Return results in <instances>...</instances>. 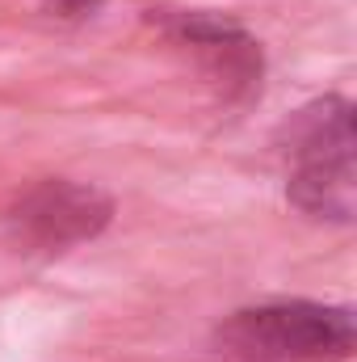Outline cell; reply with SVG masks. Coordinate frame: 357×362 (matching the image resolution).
<instances>
[{"mask_svg":"<svg viewBox=\"0 0 357 362\" xmlns=\"http://www.w3.org/2000/svg\"><path fill=\"white\" fill-rule=\"evenodd\" d=\"M357 329L349 308L328 303H261L219 325L223 354L240 362H345Z\"/></svg>","mask_w":357,"mask_h":362,"instance_id":"obj_2","label":"cell"},{"mask_svg":"<svg viewBox=\"0 0 357 362\" xmlns=\"http://www.w3.org/2000/svg\"><path fill=\"white\" fill-rule=\"evenodd\" d=\"M164 30L177 42L198 51L206 76L227 93L231 101H248V97L261 93V72H265L261 47L227 13H206V8H198V13H169Z\"/></svg>","mask_w":357,"mask_h":362,"instance_id":"obj_4","label":"cell"},{"mask_svg":"<svg viewBox=\"0 0 357 362\" xmlns=\"http://www.w3.org/2000/svg\"><path fill=\"white\" fill-rule=\"evenodd\" d=\"M290 160L286 181L290 202L311 219L349 223L357 211L353 181V105L341 97H324L290 122Z\"/></svg>","mask_w":357,"mask_h":362,"instance_id":"obj_1","label":"cell"},{"mask_svg":"<svg viewBox=\"0 0 357 362\" xmlns=\"http://www.w3.org/2000/svg\"><path fill=\"white\" fill-rule=\"evenodd\" d=\"M105 0H47V13L51 17H63V21H80V17H92Z\"/></svg>","mask_w":357,"mask_h":362,"instance_id":"obj_5","label":"cell"},{"mask_svg":"<svg viewBox=\"0 0 357 362\" xmlns=\"http://www.w3.org/2000/svg\"><path fill=\"white\" fill-rule=\"evenodd\" d=\"M109 219H114L109 194L63 177L38 181L34 189H25L8 215L17 240L42 253H63L72 245H85L109 228Z\"/></svg>","mask_w":357,"mask_h":362,"instance_id":"obj_3","label":"cell"}]
</instances>
